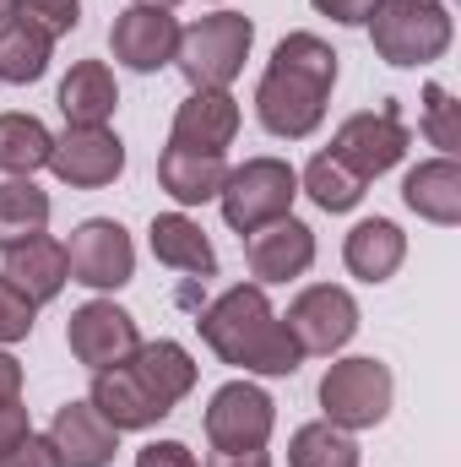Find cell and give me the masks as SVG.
<instances>
[{"label":"cell","instance_id":"obj_1","mask_svg":"<svg viewBox=\"0 0 461 467\" xmlns=\"http://www.w3.org/2000/svg\"><path fill=\"white\" fill-rule=\"evenodd\" d=\"M332 88H337V49L315 33H288L271 49V66L255 88V119L282 141H304L326 119Z\"/></svg>","mask_w":461,"mask_h":467},{"label":"cell","instance_id":"obj_2","mask_svg":"<svg viewBox=\"0 0 461 467\" xmlns=\"http://www.w3.org/2000/svg\"><path fill=\"white\" fill-rule=\"evenodd\" d=\"M196 327H201V343L244 375H293L304 364L293 332L282 327L261 283H239L229 294H218Z\"/></svg>","mask_w":461,"mask_h":467},{"label":"cell","instance_id":"obj_3","mask_svg":"<svg viewBox=\"0 0 461 467\" xmlns=\"http://www.w3.org/2000/svg\"><path fill=\"white\" fill-rule=\"evenodd\" d=\"M364 27L374 38V55L385 66H402V71L435 66L451 49V38H456L451 11L440 0H380Z\"/></svg>","mask_w":461,"mask_h":467},{"label":"cell","instance_id":"obj_4","mask_svg":"<svg viewBox=\"0 0 461 467\" xmlns=\"http://www.w3.org/2000/svg\"><path fill=\"white\" fill-rule=\"evenodd\" d=\"M250 44H255V22L244 11H212V16L179 27L174 66L185 71V82L196 93L201 88H229L250 60Z\"/></svg>","mask_w":461,"mask_h":467},{"label":"cell","instance_id":"obj_5","mask_svg":"<svg viewBox=\"0 0 461 467\" xmlns=\"http://www.w3.org/2000/svg\"><path fill=\"white\" fill-rule=\"evenodd\" d=\"M218 202H223V223L244 239V234L266 229V223H277V218H293L299 174H293V163H282V158H244L239 169H229Z\"/></svg>","mask_w":461,"mask_h":467},{"label":"cell","instance_id":"obj_6","mask_svg":"<svg viewBox=\"0 0 461 467\" xmlns=\"http://www.w3.org/2000/svg\"><path fill=\"white\" fill-rule=\"evenodd\" d=\"M391 397H396V380H391V364L358 353V358H337L326 375H321V408H326V424L337 430H374L385 424L391 413Z\"/></svg>","mask_w":461,"mask_h":467},{"label":"cell","instance_id":"obj_7","mask_svg":"<svg viewBox=\"0 0 461 467\" xmlns=\"http://www.w3.org/2000/svg\"><path fill=\"white\" fill-rule=\"evenodd\" d=\"M66 266H71V283H82L93 294H115L136 277V244L115 218H87L71 229Z\"/></svg>","mask_w":461,"mask_h":467},{"label":"cell","instance_id":"obj_8","mask_svg":"<svg viewBox=\"0 0 461 467\" xmlns=\"http://www.w3.org/2000/svg\"><path fill=\"white\" fill-rule=\"evenodd\" d=\"M407 147H413V130L402 125L396 104L347 115L343 125H337V141H332V152L343 158L358 180H380L385 169H396V163L407 158Z\"/></svg>","mask_w":461,"mask_h":467},{"label":"cell","instance_id":"obj_9","mask_svg":"<svg viewBox=\"0 0 461 467\" xmlns=\"http://www.w3.org/2000/svg\"><path fill=\"white\" fill-rule=\"evenodd\" d=\"M271 424H277V402L255 380H229L207 402V441H212V451H261L271 441Z\"/></svg>","mask_w":461,"mask_h":467},{"label":"cell","instance_id":"obj_10","mask_svg":"<svg viewBox=\"0 0 461 467\" xmlns=\"http://www.w3.org/2000/svg\"><path fill=\"white\" fill-rule=\"evenodd\" d=\"M282 327L293 332L299 353L332 358V353H343L347 343H353V332H358V299H353L347 288H337V283H315V288H304V294L288 305Z\"/></svg>","mask_w":461,"mask_h":467},{"label":"cell","instance_id":"obj_11","mask_svg":"<svg viewBox=\"0 0 461 467\" xmlns=\"http://www.w3.org/2000/svg\"><path fill=\"white\" fill-rule=\"evenodd\" d=\"M49 169L71 191H104L125 174V141L109 125H66V136H55Z\"/></svg>","mask_w":461,"mask_h":467},{"label":"cell","instance_id":"obj_12","mask_svg":"<svg viewBox=\"0 0 461 467\" xmlns=\"http://www.w3.org/2000/svg\"><path fill=\"white\" fill-rule=\"evenodd\" d=\"M66 343L77 353V364H87L98 375V369H115L141 348V332H136V316L119 310L115 299H87L82 310H71Z\"/></svg>","mask_w":461,"mask_h":467},{"label":"cell","instance_id":"obj_13","mask_svg":"<svg viewBox=\"0 0 461 467\" xmlns=\"http://www.w3.org/2000/svg\"><path fill=\"white\" fill-rule=\"evenodd\" d=\"M109 49H115L119 66L152 77L163 66H174V49H179V22L174 11L163 5H125L109 27Z\"/></svg>","mask_w":461,"mask_h":467},{"label":"cell","instance_id":"obj_14","mask_svg":"<svg viewBox=\"0 0 461 467\" xmlns=\"http://www.w3.org/2000/svg\"><path fill=\"white\" fill-rule=\"evenodd\" d=\"M244 261H250V277L266 288V283H288V277H304L315 266V229L299 223V218H277L266 229L244 234Z\"/></svg>","mask_w":461,"mask_h":467},{"label":"cell","instance_id":"obj_15","mask_svg":"<svg viewBox=\"0 0 461 467\" xmlns=\"http://www.w3.org/2000/svg\"><path fill=\"white\" fill-rule=\"evenodd\" d=\"M49 446L60 467H109L119 451V430L93 402H66L49 424Z\"/></svg>","mask_w":461,"mask_h":467},{"label":"cell","instance_id":"obj_16","mask_svg":"<svg viewBox=\"0 0 461 467\" xmlns=\"http://www.w3.org/2000/svg\"><path fill=\"white\" fill-rule=\"evenodd\" d=\"M239 136V104L229 99V88H201L174 109V130L169 147H190V152H223Z\"/></svg>","mask_w":461,"mask_h":467},{"label":"cell","instance_id":"obj_17","mask_svg":"<svg viewBox=\"0 0 461 467\" xmlns=\"http://www.w3.org/2000/svg\"><path fill=\"white\" fill-rule=\"evenodd\" d=\"M87 402L115 424L119 435H125V430H152V424L169 419V408L147 391V380L130 369V358L115 364V369H98V375H93V397H87Z\"/></svg>","mask_w":461,"mask_h":467},{"label":"cell","instance_id":"obj_18","mask_svg":"<svg viewBox=\"0 0 461 467\" xmlns=\"http://www.w3.org/2000/svg\"><path fill=\"white\" fill-rule=\"evenodd\" d=\"M402 202L435 223V229H456L461 223V163L456 158H429L418 169H407L402 180Z\"/></svg>","mask_w":461,"mask_h":467},{"label":"cell","instance_id":"obj_19","mask_svg":"<svg viewBox=\"0 0 461 467\" xmlns=\"http://www.w3.org/2000/svg\"><path fill=\"white\" fill-rule=\"evenodd\" d=\"M343 261L358 283H391L396 266L407 261V234L396 229L391 218H364V223L347 229Z\"/></svg>","mask_w":461,"mask_h":467},{"label":"cell","instance_id":"obj_20","mask_svg":"<svg viewBox=\"0 0 461 467\" xmlns=\"http://www.w3.org/2000/svg\"><path fill=\"white\" fill-rule=\"evenodd\" d=\"M0 277H5L11 288H22L33 305H49V299H60V288H66V277H71L66 244L49 239V234H38V239L5 250V272H0Z\"/></svg>","mask_w":461,"mask_h":467},{"label":"cell","instance_id":"obj_21","mask_svg":"<svg viewBox=\"0 0 461 467\" xmlns=\"http://www.w3.org/2000/svg\"><path fill=\"white\" fill-rule=\"evenodd\" d=\"M147 244H152V255L163 266H174L185 277H212L218 272V250H212L207 229L196 218H185V213H158L152 229H147Z\"/></svg>","mask_w":461,"mask_h":467},{"label":"cell","instance_id":"obj_22","mask_svg":"<svg viewBox=\"0 0 461 467\" xmlns=\"http://www.w3.org/2000/svg\"><path fill=\"white\" fill-rule=\"evenodd\" d=\"M229 163L223 152H190V147H163L158 152V185L179 202V207H201L223 191Z\"/></svg>","mask_w":461,"mask_h":467},{"label":"cell","instance_id":"obj_23","mask_svg":"<svg viewBox=\"0 0 461 467\" xmlns=\"http://www.w3.org/2000/svg\"><path fill=\"white\" fill-rule=\"evenodd\" d=\"M60 115L66 125H109V115L119 109V88H115V71L104 60H77L71 77L60 82Z\"/></svg>","mask_w":461,"mask_h":467},{"label":"cell","instance_id":"obj_24","mask_svg":"<svg viewBox=\"0 0 461 467\" xmlns=\"http://www.w3.org/2000/svg\"><path fill=\"white\" fill-rule=\"evenodd\" d=\"M130 369L147 380V391L174 413L190 391H196V358L179 348V343H169V337H158V343H141V348L130 353Z\"/></svg>","mask_w":461,"mask_h":467},{"label":"cell","instance_id":"obj_25","mask_svg":"<svg viewBox=\"0 0 461 467\" xmlns=\"http://www.w3.org/2000/svg\"><path fill=\"white\" fill-rule=\"evenodd\" d=\"M55 136L38 115H0V169L11 180H33L38 169H49Z\"/></svg>","mask_w":461,"mask_h":467},{"label":"cell","instance_id":"obj_26","mask_svg":"<svg viewBox=\"0 0 461 467\" xmlns=\"http://www.w3.org/2000/svg\"><path fill=\"white\" fill-rule=\"evenodd\" d=\"M49 229V196L33 180H5L0 185V255L38 239Z\"/></svg>","mask_w":461,"mask_h":467},{"label":"cell","instance_id":"obj_27","mask_svg":"<svg viewBox=\"0 0 461 467\" xmlns=\"http://www.w3.org/2000/svg\"><path fill=\"white\" fill-rule=\"evenodd\" d=\"M49 44L55 38H44L27 22H0V82H11V88L38 82L49 71Z\"/></svg>","mask_w":461,"mask_h":467},{"label":"cell","instance_id":"obj_28","mask_svg":"<svg viewBox=\"0 0 461 467\" xmlns=\"http://www.w3.org/2000/svg\"><path fill=\"white\" fill-rule=\"evenodd\" d=\"M364 185H369V180H358L337 152H315L310 169H304V191H310V202H315L321 213H353V207L364 202Z\"/></svg>","mask_w":461,"mask_h":467},{"label":"cell","instance_id":"obj_29","mask_svg":"<svg viewBox=\"0 0 461 467\" xmlns=\"http://www.w3.org/2000/svg\"><path fill=\"white\" fill-rule=\"evenodd\" d=\"M288 467H358V446L337 424H304L288 441Z\"/></svg>","mask_w":461,"mask_h":467},{"label":"cell","instance_id":"obj_30","mask_svg":"<svg viewBox=\"0 0 461 467\" xmlns=\"http://www.w3.org/2000/svg\"><path fill=\"white\" fill-rule=\"evenodd\" d=\"M424 136L440 147V158H456V147H461V104L451 99V88H440V82L424 88Z\"/></svg>","mask_w":461,"mask_h":467},{"label":"cell","instance_id":"obj_31","mask_svg":"<svg viewBox=\"0 0 461 467\" xmlns=\"http://www.w3.org/2000/svg\"><path fill=\"white\" fill-rule=\"evenodd\" d=\"M11 22H27L44 38H60V33H71L82 22V0H16V16Z\"/></svg>","mask_w":461,"mask_h":467},{"label":"cell","instance_id":"obj_32","mask_svg":"<svg viewBox=\"0 0 461 467\" xmlns=\"http://www.w3.org/2000/svg\"><path fill=\"white\" fill-rule=\"evenodd\" d=\"M33 321H38V305H33L22 288H11V283L0 277V348H5V343H22V337L33 332Z\"/></svg>","mask_w":461,"mask_h":467},{"label":"cell","instance_id":"obj_33","mask_svg":"<svg viewBox=\"0 0 461 467\" xmlns=\"http://www.w3.org/2000/svg\"><path fill=\"white\" fill-rule=\"evenodd\" d=\"M0 467H60V457H55L49 435H27L11 451H0Z\"/></svg>","mask_w":461,"mask_h":467},{"label":"cell","instance_id":"obj_34","mask_svg":"<svg viewBox=\"0 0 461 467\" xmlns=\"http://www.w3.org/2000/svg\"><path fill=\"white\" fill-rule=\"evenodd\" d=\"M136 467H201V462L185 441H152V446L136 451Z\"/></svg>","mask_w":461,"mask_h":467},{"label":"cell","instance_id":"obj_35","mask_svg":"<svg viewBox=\"0 0 461 467\" xmlns=\"http://www.w3.org/2000/svg\"><path fill=\"white\" fill-rule=\"evenodd\" d=\"M321 16H332V22H343V27H364L369 22V11L380 5V0H310Z\"/></svg>","mask_w":461,"mask_h":467},{"label":"cell","instance_id":"obj_36","mask_svg":"<svg viewBox=\"0 0 461 467\" xmlns=\"http://www.w3.org/2000/svg\"><path fill=\"white\" fill-rule=\"evenodd\" d=\"M33 435V424H27V408L22 402H11V408H0V451H11L16 441H27Z\"/></svg>","mask_w":461,"mask_h":467},{"label":"cell","instance_id":"obj_37","mask_svg":"<svg viewBox=\"0 0 461 467\" xmlns=\"http://www.w3.org/2000/svg\"><path fill=\"white\" fill-rule=\"evenodd\" d=\"M11 402H22V358L0 348V408H11Z\"/></svg>","mask_w":461,"mask_h":467},{"label":"cell","instance_id":"obj_38","mask_svg":"<svg viewBox=\"0 0 461 467\" xmlns=\"http://www.w3.org/2000/svg\"><path fill=\"white\" fill-rule=\"evenodd\" d=\"M207 467H271V457L266 451H218Z\"/></svg>","mask_w":461,"mask_h":467},{"label":"cell","instance_id":"obj_39","mask_svg":"<svg viewBox=\"0 0 461 467\" xmlns=\"http://www.w3.org/2000/svg\"><path fill=\"white\" fill-rule=\"evenodd\" d=\"M16 16V0H0V22H11Z\"/></svg>","mask_w":461,"mask_h":467},{"label":"cell","instance_id":"obj_40","mask_svg":"<svg viewBox=\"0 0 461 467\" xmlns=\"http://www.w3.org/2000/svg\"><path fill=\"white\" fill-rule=\"evenodd\" d=\"M136 5H163V11H174L179 0H136Z\"/></svg>","mask_w":461,"mask_h":467}]
</instances>
